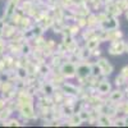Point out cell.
Returning <instances> with one entry per match:
<instances>
[{
	"label": "cell",
	"instance_id": "obj_1",
	"mask_svg": "<svg viewBox=\"0 0 128 128\" xmlns=\"http://www.w3.org/2000/svg\"><path fill=\"white\" fill-rule=\"evenodd\" d=\"M76 72H77V68L72 63H64L60 68V74L63 77H67V78L74 77L76 76Z\"/></svg>",
	"mask_w": 128,
	"mask_h": 128
},
{
	"label": "cell",
	"instance_id": "obj_2",
	"mask_svg": "<svg viewBox=\"0 0 128 128\" xmlns=\"http://www.w3.org/2000/svg\"><path fill=\"white\" fill-rule=\"evenodd\" d=\"M76 76L81 81L86 80L88 76H91V66H87V64H81V66H78L77 67V72H76Z\"/></svg>",
	"mask_w": 128,
	"mask_h": 128
},
{
	"label": "cell",
	"instance_id": "obj_3",
	"mask_svg": "<svg viewBox=\"0 0 128 128\" xmlns=\"http://www.w3.org/2000/svg\"><path fill=\"white\" fill-rule=\"evenodd\" d=\"M98 66L101 69V74L104 76H109V74L113 72V66L109 63V60H106L105 58H101L98 60Z\"/></svg>",
	"mask_w": 128,
	"mask_h": 128
},
{
	"label": "cell",
	"instance_id": "obj_4",
	"mask_svg": "<svg viewBox=\"0 0 128 128\" xmlns=\"http://www.w3.org/2000/svg\"><path fill=\"white\" fill-rule=\"evenodd\" d=\"M124 44L122 41H113V44L110 45V48H109V52L110 54H113V55H116V54H120V52H123L124 51Z\"/></svg>",
	"mask_w": 128,
	"mask_h": 128
},
{
	"label": "cell",
	"instance_id": "obj_5",
	"mask_svg": "<svg viewBox=\"0 0 128 128\" xmlns=\"http://www.w3.org/2000/svg\"><path fill=\"white\" fill-rule=\"evenodd\" d=\"M62 90L67 95H77L78 94V88L76 86H73V84H70V83H63Z\"/></svg>",
	"mask_w": 128,
	"mask_h": 128
},
{
	"label": "cell",
	"instance_id": "obj_6",
	"mask_svg": "<svg viewBox=\"0 0 128 128\" xmlns=\"http://www.w3.org/2000/svg\"><path fill=\"white\" fill-rule=\"evenodd\" d=\"M99 44H100V40H99V38H87V41H86V48H87L90 51H92V50H95V49L99 48Z\"/></svg>",
	"mask_w": 128,
	"mask_h": 128
},
{
	"label": "cell",
	"instance_id": "obj_7",
	"mask_svg": "<svg viewBox=\"0 0 128 128\" xmlns=\"http://www.w3.org/2000/svg\"><path fill=\"white\" fill-rule=\"evenodd\" d=\"M110 88H112L110 83H108L106 81H102L98 84V91L100 94H108V92H110Z\"/></svg>",
	"mask_w": 128,
	"mask_h": 128
},
{
	"label": "cell",
	"instance_id": "obj_8",
	"mask_svg": "<svg viewBox=\"0 0 128 128\" xmlns=\"http://www.w3.org/2000/svg\"><path fill=\"white\" fill-rule=\"evenodd\" d=\"M100 74H101V69L98 66V63L92 64V66H91V76L92 77H98V76H100Z\"/></svg>",
	"mask_w": 128,
	"mask_h": 128
},
{
	"label": "cell",
	"instance_id": "obj_9",
	"mask_svg": "<svg viewBox=\"0 0 128 128\" xmlns=\"http://www.w3.org/2000/svg\"><path fill=\"white\" fill-rule=\"evenodd\" d=\"M16 74H17V76H18L20 80L23 81V80H26V78H27V69H26V68H18Z\"/></svg>",
	"mask_w": 128,
	"mask_h": 128
},
{
	"label": "cell",
	"instance_id": "obj_10",
	"mask_svg": "<svg viewBox=\"0 0 128 128\" xmlns=\"http://www.w3.org/2000/svg\"><path fill=\"white\" fill-rule=\"evenodd\" d=\"M9 116H10V110L9 109H2V110H0V119H2V120H5L6 118H9Z\"/></svg>",
	"mask_w": 128,
	"mask_h": 128
},
{
	"label": "cell",
	"instance_id": "obj_11",
	"mask_svg": "<svg viewBox=\"0 0 128 128\" xmlns=\"http://www.w3.org/2000/svg\"><path fill=\"white\" fill-rule=\"evenodd\" d=\"M122 98H123L122 91H114V92H112V96H110V99H112L113 101H115V100H120Z\"/></svg>",
	"mask_w": 128,
	"mask_h": 128
},
{
	"label": "cell",
	"instance_id": "obj_12",
	"mask_svg": "<svg viewBox=\"0 0 128 128\" xmlns=\"http://www.w3.org/2000/svg\"><path fill=\"white\" fill-rule=\"evenodd\" d=\"M20 52H22L23 55H28L30 52H31L30 45H22V46H20Z\"/></svg>",
	"mask_w": 128,
	"mask_h": 128
},
{
	"label": "cell",
	"instance_id": "obj_13",
	"mask_svg": "<svg viewBox=\"0 0 128 128\" xmlns=\"http://www.w3.org/2000/svg\"><path fill=\"white\" fill-rule=\"evenodd\" d=\"M78 114H80V116H81V119H82V122H84V120H87V119H88V116H90L87 112H83V110H82V112H80Z\"/></svg>",
	"mask_w": 128,
	"mask_h": 128
},
{
	"label": "cell",
	"instance_id": "obj_14",
	"mask_svg": "<svg viewBox=\"0 0 128 128\" xmlns=\"http://www.w3.org/2000/svg\"><path fill=\"white\" fill-rule=\"evenodd\" d=\"M99 122H100L102 126H109V124H110V120H109V119H106L105 116H100Z\"/></svg>",
	"mask_w": 128,
	"mask_h": 128
},
{
	"label": "cell",
	"instance_id": "obj_15",
	"mask_svg": "<svg viewBox=\"0 0 128 128\" xmlns=\"http://www.w3.org/2000/svg\"><path fill=\"white\" fill-rule=\"evenodd\" d=\"M6 124H8V126H19V122L16 120V119H12V120H9Z\"/></svg>",
	"mask_w": 128,
	"mask_h": 128
},
{
	"label": "cell",
	"instance_id": "obj_16",
	"mask_svg": "<svg viewBox=\"0 0 128 128\" xmlns=\"http://www.w3.org/2000/svg\"><path fill=\"white\" fill-rule=\"evenodd\" d=\"M5 108V100L4 99H0V110Z\"/></svg>",
	"mask_w": 128,
	"mask_h": 128
},
{
	"label": "cell",
	"instance_id": "obj_17",
	"mask_svg": "<svg viewBox=\"0 0 128 128\" xmlns=\"http://www.w3.org/2000/svg\"><path fill=\"white\" fill-rule=\"evenodd\" d=\"M5 24H6V23H5V20L0 18V28H2V30H4V26H5Z\"/></svg>",
	"mask_w": 128,
	"mask_h": 128
},
{
	"label": "cell",
	"instance_id": "obj_18",
	"mask_svg": "<svg viewBox=\"0 0 128 128\" xmlns=\"http://www.w3.org/2000/svg\"><path fill=\"white\" fill-rule=\"evenodd\" d=\"M115 83H116V84H122V83H123V82H122V78H120V77H119V78L116 77V78H115Z\"/></svg>",
	"mask_w": 128,
	"mask_h": 128
},
{
	"label": "cell",
	"instance_id": "obj_19",
	"mask_svg": "<svg viewBox=\"0 0 128 128\" xmlns=\"http://www.w3.org/2000/svg\"><path fill=\"white\" fill-rule=\"evenodd\" d=\"M127 19H128V12H127Z\"/></svg>",
	"mask_w": 128,
	"mask_h": 128
}]
</instances>
